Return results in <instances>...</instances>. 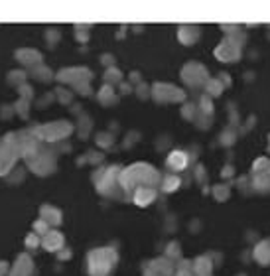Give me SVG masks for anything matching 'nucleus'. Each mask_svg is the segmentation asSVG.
<instances>
[{"mask_svg":"<svg viewBox=\"0 0 270 276\" xmlns=\"http://www.w3.org/2000/svg\"><path fill=\"white\" fill-rule=\"evenodd\" d=\"M252 174H254V186L258 190H270V162L260 172H252Z\"/></svg>","mask_w":270,"mask_h":276,"instance_id":"obj_1","label":"nucleus"},{"mask_svg":"<svg viewBox=\"0 0 270 276\" xmlns=\"http://www.w3.org/2000/svg\"><path fill=\"white\" fill-rule=\"evenodd\" d=\"M217 57H221V59H235V57H239V48L235 46V44H231V42H225L223 46H219V50H217Z\"/></svg>","mask_w":270,"mask_h":276,"instance_id":"obj_2","label":"nucleus"},{"mask_svg":"<svg viewBox=\"0 0 270 276\" xmlns=\"http://www.w3.org/2000/svg\"><path fill=\"white\" fill-rule=\"evenodd\" d=\"M254 256H256V260L260 262V264H268L270 262V241H262L256 250H254Z\"/></svg>","mask_w":270,"mask_h":276,"instance_id":"obj_3","label":"nucleus"},{"mask_svg":"<svg viewBox=\"0 0 270 276\" xmlns=\"http://www.w3.org/2000/svg\"><path fill=\"white\" fill-rule=\"evenodd\" d=\"M186 162H188V158H186L184 152H172V154L168 156V166H170V168L182 170V168H186Z\"/></svg>","mask_w":270,"mask_h":276,"instance_id":"obj_4","label":"nucleus"},{"mask_svg":"<svg viewBox=\"0 0 270 276\" xmlns=\"http://www.w3.org/2000/svg\"><path fill=\"white\" fill-rule=\"evenodd\" d=\"M152 197H154L152 192H148V190H138V193H136V203H138V205H146L148 201H152Z\"/></svg>","mask_w":270,"mask_h":276,"instance_id":"obj_5","label":"nucleus"}]
</instances>
